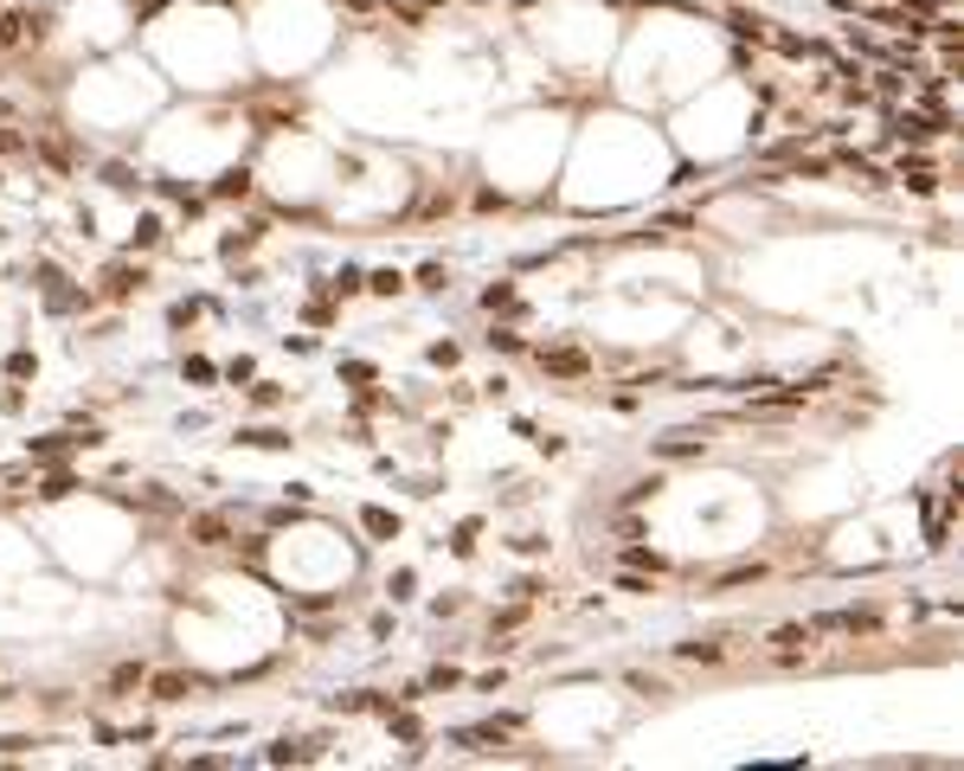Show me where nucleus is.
<instances>
[{"mask_svg": "<svg viewBox=\"0 0 964 771\" xmlns=\"http://www.w3.org/2000/svg\"><path fill=\"white\" fill-rule=\"evenodd\" d=\"M136 688H148L142 663H116V669H110V694H136Z\"/></svg>", "mask_w": 964, "mask_h": 771, "instance_id": "0eeeda50", "label": "nucleus"}, {"mask_svg": "<svg viewBox=\"0 0 964 771\" xmlns=\"http://www.w3.org/2000/svg\"><path fill=\"white\" fill-rule=\"evenodd\" d=\"M386 726H392V733H399V739H405V746H418V733H425V726L412 721V714H405V707H386Z\"/></svg>", "mask_w": 964, "mask_h": 771, "instance_id": "9d476101", "label": "nucleus"}, {"mask_svg": "<svg viewBox=\"0 0 964 771\" xmlns=\"http://www.w3.org/2000/svg\"><path fill=\"white\" fill-rule=\"evenodd\" d=\"M239 437H244V444H257V450H284V444H289L284 431H264V425H257V431H239Z\"/></svg>", "mask_w": 964, "mask_h": 771, "instance_id": "2eb2a0df", "label": "nucleus"}, {"mask_svg": "<svg viewBox=\"0 0 964 771\" xmlns=\"http://www.w3.org/2000/svg\"><path fill=\"white\" fill-rule=\"evenodd\" d=\"M187 533H193V546H226V540H232V508H206V515H193Z\"/></svg>", "mask_w": 964, "mask_h": 771, "instance_id": "f03ea898", "label": "nucleus"}, {"mask_svg": "<svg viewBox=\"0 0 964 771\" xmlns=\"http://www.w3.org/2000/svg\"><path fill=\"white\" fill-rule=\"evenodd\" d=\"M46 26H51V13H33V7H7V13H0V58H7V51L39 46V39H46Z\"/></svg>", "mask_w": 964, "mask_h": 771, "instance_id": "f257e3e1", "label": "nucleus"}, {"mask_svg": "<svg viewBox=\"0 0 964 771\" xmlns=\"http://www.w3.org/2000/svg\"><path fill=\"white\" fill-rule=\"evenodd\" d=\"M457 681H463L457 669H432V675H425V688H457Z\"/></svg>", "mask_w": 964, "mask_h": 771, "instance_id": "4be33fe9", "label": "nucleus"}, {"mask_svg": "<svg viewBox=\"0 0 964 771\" xmlns=\"http://www.w3.org/2000/svg\"><path fill=\"white\" fill-rule=\"evenodd\" d=\"M418 289H432L437 296V289H444V264H425V271H418Z\"/></svg>", "mask_w": 964, "mask_h": 771, "instance_id": "412c9836", "label": "nucleus"}, {"mask_svg": "<svg viewBox=\"0 0 964 771\" xmlns=\"http://www.w3.org/2000/svg\"><path fill=\"white\" fill-rule=\"evenodd\" d=\"M20 148H33V142H26V136H20L13 123H0V154H20Z\"/></svg>", "mask_w": 964, "mask_h": 771, "instance_id": "a211bd4d", "label": "nucleus"}, {"mask_svg": "<svg viewBox=\"0 0 964 771\" xmlns=\"http://www.w3.org/2000/svg\"><path fill=\"white\" fill-rule=\"evenodd\" d=\"M142 284H148L142 264H110V271H103V296H110V302H129Z\"/></svg>", "mask_w": 964, "mask_h": 771, "instance_id": "20e7f679", "label": "nucleus"}, {"mask_svg": "<svg viewBox=\"0 0 964 771\" xmlns=\"http://www.w3.org/2000/svg\"><path fill=\"white\" fill-rule=\"evenodd\" d=\"M771 643L784 649V663H797V649H811V643H817V630H811V624H778V630H771Z\"/></svg>", "mask_w": 964, "mask_h": 771, "instance_id": "423d86ee", "label": "nucleus"}, {"mask_svg": "<svg viewBox=\"0 0 964 771\" xmlns=\"http://www.w3.org/2000/svg\"><path fill=\"white\" fill-rule=\"evenodd\" d=\"M148 688H154V701H187L193 675H148Z\"/></svg>", "mask_w": 964, "mask_h": 771, "instance_id": "6e6552de", "label": "nucleus"}, {"mask_svg": "<svg viewBox=\"0 0 964 771\" xmlns=\"http://www.w3.org/2000/svg\"><path fill=\"white\" fill-rule=\"evenodd\" d=\"M759 578V566H733V573H721L714 578V591H733V585H753Z\"/></svg>", "mask_w": 964, "mask_h": 771, "instance_id": "dca6fc26", "label": "nucleus"}, {"mask_svg": "<svg viewBox=\"0 0 964 771\" xmlns=\"http://www.w3.org/2000/svg\"><path fill=\"white\" fill-rule=\"evenodd\" d=\"M675 656H681V663H721L726 649L721 643H675Z\"/></svg>", "mask_w": 964, "mask_h": 771, "instance_id": "f8f14e48", "label": "nucleus"}, {"mask_svg": "<svg viewBox=\"0 0 964 771\" xmlns=\"http://www.w3.org/2000/svg\"><path fill=\"white\" fill-rule=\"evenodd\" d=\"M887 129H894V136H900V142H932V136H939V116H919V110H894V116H887Z\"/></svg>", "mask_w": 964, "mask_h": 771, "instance_id": "7ed1b4c3", "label": "nucleus"}, {"mask_svg": "<svg viewBox=\"0 0 964 771\" xmlns=\"http://www.w3.org/2000/svg\"><path fill=\"white\" fill-rule=\"evenodd\" d=\"M656 488H663V476H643V482H636V488H624V502H630V508H636V502H650Z\"/></svg>", "mask_w": 964, "mask_h": 771, "instance_id": "f3484780", "label": "nucleus"}, {"mask_svg": "<svg viewBox=\"0 0 964 771\" xmlns=\"http://www.w3.org/2000/svg\"><path fill=\"white\" fill-rule=\"evenodd\" d=\"M624 566H650V573H663L669 560H663V553H650V546H630V553H624Z\"/></svg>", "mask_w": 964, "mask_h": 771, "instance_id": "4468645a", "label": "nucleus"}, {"mask_svg": "<svg viewBox=\"0 0 964 771\" xmlns=\"http://www.w3.org/2000/svg\"><path fill=\"white\" fill-rule=\"evenodd\" d=\"M540 367L560 373V380H578V373H585V354H578V347H553V354L540 347Z\"/></svg>", "mask_w": 964, "mask_h": 771, "instance_id": "39448f33", "label": "nucleus"}, {"mask_svg": "<svg viewBox=\"0 0 964 771\" xmlns=\"http://www.w3.org/2000/svg\"><path fill=\"white\" fill-rule=\"evenodd\" d=\"M477 533H482V521H463V528H457V540H450V546H457V553H470V546H477Z\"/></svg>", "mask_w": 964, "mask_h": 771, "instance_id": "aec40b11", "label": "nucleus"}, {"mask_svg": "<svg viewBox=\"0 0 964 771\" xmlns=\"http://www.w3.org/2000/svg\"><path fill=\"white\" fill-rule=\"evenodd\" d=\"M360 521H367V533H380V540H392V533H399V521H392V515H386V508H367V515H360Z\"/></svg>", "mask_w": 964, "mask_h": 771, "instance_id": "ddd939ff", "label": "nucleus"}, {"mask_svg": "<svg viewBox=\"0 0 964 771\" xmlns=\"http://www.w3.org/2000/svg\"><path fill=\"white\" fill-rule=\"evenodd\" d=\"M244 193H251V174H244V168H232V174H219L213 199H244Z\"/></svg>", "mask_w": 964, "mask_h": 771, "instance_id": "1a4fd4ad", "label": "nucleus"}, {"mask_svg": "<svg viewBox=\"0 0 964 771\" xmlns=\"http://www.w3.org/2000/svg\"><path fill=\"white\" fill-rule=\"evenodd\" d=\"M695 450H701V437H695V431H675V437H663V444H656V457H695Z\"/></svg>", "mask_w": 964, "mask_h": 771, "instance_id": "9b49d317", "label": "nucleus"}, {"mask_svg": "<svg viewBox=\"0 0 964 771\" xmlns=\"http://www.w3.org/2000/svg\"><path fill=\"white\" fill-rule=\"evenodd\" d=\"M399 284H405L399 271H374V284H367V289H374V296H392V289H399Z\"/></svg>", "mask_w": 964, "mask_h": 771, "instance_id": "6ab92c4d", "label": "nucleus"}]
</instances>
